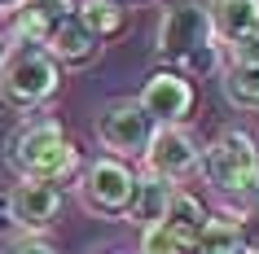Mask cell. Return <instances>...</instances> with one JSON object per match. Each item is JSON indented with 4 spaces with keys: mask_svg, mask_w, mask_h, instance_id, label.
I'll return each mask as SVG.
<instances>
[{
    "mask_svg": "<svg viewBox=\"0 0 259 254\" xmlns=\"http://www.w3.org/2000/svg\"><path fill=\"white\" fill-rule=\"evenodd\" d=\"M132 188H137V171L119 158H97L75 175V197L97 219H127Z\"/></svg>",
    "mask_w": 259,
    "mask_h": 254,
    "instance_id": "cell-5",
    "label": "cell"
},
{
    "mask_svg": "<svg viewBox=\"0 0 259 254\" xmlns=\"http://www.w3.org/2000/svg\"><path fill=\"white\" fill-rule=\"evenodd\" d=\"M215 48V31H211V9L206 0H167L158 31H154V53L163 62H193L198 53Z\"/></svg>",
    "mask_w": 259,
    "mask_h": 254,
    "instance_id": "cell-4",
    "label": "cell"
},
{
    "mask_svg": "<svg viewBox=\"0 0 259 254\" xmlns=\"http://www.w3.org/2000/svg\"><path fill=\"white\" fill-rule=\"evenodd\" d=\"M5 254H62L57 245H49L44 237H14L5 245Z\"/></svg>",
    "mask_w": 259,
    "mask_h": 254,
    "instance_id": "cell-21",
    "label": "cell"
},
{
    "mask_svg": "<svg viewBox=\"0 0 259 254\" xmlns=\"http://www.w3.org/2000/svg\"><path fill=\"white\" fill-rule=\"evenodd\" d=\"M14 232V219H9V193H0V237Z\"/></svg>",
    "mask_w": 259,
    "mask_h": 254,
    "instance_id": "cell-22",
    "label": "cell"
},
{
    "mask_svg": "<svg viewBox=\"0 0 259 254\" xmlns=\"http://www.w3.org/2000/svg\"><path fill=\"white\" fill-rule=\"evenodd\" d=\"M40 44H44V53L53 57L57 66H83V62H93L97 48H101V44H97V35L83 27L75 14H70L66 22H57V27L49 31Z\"/></svg>",
    "mask_w": 259,
    "mask_h": 254,
    "instance_id": "cell-11",
    "label": "cell"
},
{
    "mask_svg": "<svg viewBox=\"0 0 259 254\" xmlns=\"http://www.w3.org/2000/svg\"><path fill=\"white\" fill-rule=\"evenodd\" d=\"M62 215V188L44 180H18L9 188V219L22 237H40Z\"/></svg>",
    "mask_w": 259,
    "mask_h": 254,
    "instance_id": "cell-9",
    "label": "cell"
},
{
    "mask_svg": "<svg viewBox=\"0 0 259 254\" xmlns=\"http://www.w3.org/2000/svg\"><path fill=\"white\" fill-rule=\"evenodd\" d=\"M206 219H211V215H206L202 201L193 197V193H185V188H176V193H171V201H167L163 228H171V232H176L185 245H193V237L206 228Z\"/></svg>",
    "mask_w": 259,
    "mask_h": 254,
    "instance_id": "cell-14",
    "label": "cell"
},
{
    "mask_svg": "<svg viewBox=\"0 0 259 254\" xmlns=\"http://www.w3.org/2000/svg\"><path fill=\"white\" fill-rule=\"evenodd\" d=\"M206 9L220 44H237L259 31V0H206Z\"/></svg>",
    "mask_w": 259,
    "mask_h": 254,
    "instance_id": "cell-12",
    "label": "cell"
},
{
    "mask_svg": "<svg viewBox=\"0 0 259 254\" xmlns=\"http://www.w3.org/2000/svg\"><path fill=\"white\" fill-rule=\"evenodd\" d=\"M18 5H22V0H0V9H18Z\"/></svg>",
    "mask_w": 259,
    "mask_h": 254,
    "instance_id": "cell-23",
    "label": "cell"
},
{
    "mask_svg": "<svg viewBox=\"0 0 259 254\" xmlns=\"http://www.w3.org/2000/svg\"><path fill=\"white\" fill-rule=\"evenodd\" d=\"M9 167L18 171V180H44V184H66L83 171L79 149L66 140L62 123L35 119L9 140Z\"/></svg>",
    "mask_w": 259,
    "mask_h": 254,
    "instance_id": "cell-1",
    "label": "cell"
},
{
    "mask_svg": "<svg viewBox=\"0 0 259 254\" xmlns=\"http://www.w3.org/2000/svg\"><path fill=\"white\" fill-rule=\"evenodd\" d=\"M171 193H176V184H167V180H158V175L141 171L137 175V188H132V206H127V224H137V228L163 224Z\"/></svg>",
    "mask_w": 259,
    "mask_h": 254,
    "instance_id": "cell-13",
    "label": "cell"
},
{
    "mask_svg": "<svg viewBox=\"0 0 259 254\" xmlns=\"http://www.w3.org/2000/svg\"><path fill=\"white\" fill-rule=\"evenodd\" d=\"M141 162H145L150 175H158L167 184H180V180H189L193 171H202V149H198V140H193L185 127H154Z\"/></svg>",
    "mask_w": 259,
    "mask_h": 254,
    "instance_id": "cell-7",
    "label": "cell"
},
{
    "mask_svg": "<svg viewBox=\"0 0 259 254\" xmlns=\"http://www.w3.org/2000/svg\"><path fill=\"white\" fill-rule=\"evenodd\" d=\"M137 106L145 110V119L154 127H180L193 110V83L185 75H176V70H158V75L145 79Z\"/></svg>",
    "mask_w": 259,
    "mask_h": 254,
    "instance_id": "cell-8",
    "label": "cell"
},
{
    "mask_svg": "<svg viewBox=\"0 0 259 254\" xmlns=\"http://www.w3.org/2000/svg\"><path fill=\"white\" fill-rule=\"evenodd\" d=\"M75 14V0H22L18 9H9V22H5V44H40L57 22H66Z\"/></svg>",
    "mask_w": 259,
    "mask_h": 254,
    "instance_id": "cell-10",
    "label": "cell"
},
{
    "mask_svg": "<svg viewBox=\"0 0 259 254\" xmlns=\"http://www.w3.org/2000/svg\"><path fill=\"white\" fill-rule=\"evenodd\" d=\"M0 53H5V40H0Z\"/></svg>",
    "mask_w": 259,
    "mask_h": 254,
    "instance_id": "cell-25",
    "label": "cell"
},
{
    "mask_svg": "<svg viewBox=\"0 0 259 254\" xmlns=\"http://www.w3.org/2000/svg\"><path fill=\"white\" fill-rule=\"evenodd\" d=\"M189 254H246V245H242V232H237V224L229 215H211L206 228L193 237Z\"/></svg>",
    "mask_w": 259,
    "mask_h": 254,
    "instance_id": "cell-15",
    "label": "cell"
},
{
    "mask_svg": "<svg viewBox=\"0 0 259 254\" xmlns=\"http://www.w3.org/2000/svg\"><path fill=\"white\" fill-rule=\"evenodd\" d=\"M101 254H123V250H101Z\"/></svg>",
    "mask_w": 259,
    "mask_h": 254,
    "instance_id": "cell-24",
    "label": "cell"
},
{
    "mask_svg": "<svg viewBox=\"0 0 259 254\" xmlns=\"http://www.w3.org/2000/svg\"><path fill=\"white\" fill-rule=\"evenodd\" d=\"M141 254H189V245L171 228L154 224V228H141Z\"/></svg>",
    "mask_w": 259,
    "mask_h": 254,
    "instance_id": "cell-18",
    "label": "cell"
},
{
    "mask_svg": "<svg viewBox=\"0 0 259 254\" xmlns=\"http://www.w3.org/2000/svg\"><path fill=\"white\" fill-rule=\"evenodd\" d=\"M75 18L93 31L97 40H106L114 31H123V0H79L75 5Z\"/></svg>",
    "mask_w": 259,
    "mask_h": 254,
    "instance_id": "cell-16",
    "label": "cell"
},
{
    "mask_svg": "<svg viewBox=\"0 0 259 254\" xmlns=\"http://www.w3.org/2000/svg\"><path fill=\"white\" fill-rule=\"evenodd\" d=\"M202 175L220 197L237 206L259 197V140L246 132H220L202 149Z\"/></svg>",
    "mask_w": 259,
    "mask_h": 254,
    "instance_id": "cell-3",
    "label": "cell"
},
{
    "mask_svg": "<svg viewBox=\"0 0 259 254\" xmlns=\"http://www.w3.org/2000/svg\"><path fill=\"white\" fill-rule=\"evenodd\" d=\"M233 224H237V232H242L246 254H259V197L242 201V206H237V215H233Z\"/></svg>",
    "mask_w": 259,
    "mask_h": 254,
    "instance_id": "cell-19",
    "label": "cell"
},
{
    "mask_svg": "<svg viewBox=\"0 0 259 254\" xmlns=\"http://www.w3.org/2000/svg\"><path fill=\"white\" fill-rule=\"evenodd\" d=\"M62 88V66L44 53V44H5L0 53V101L18 114L49 106Z\"/></svg>",
    "mask_w": 259,
    "mask_h": 254,
    "instance_id": "cell-2",
    "label": "cell"
},
{
    "mask_svg": "<svg viewBox=\"0 0 259 254\" xmlns=\"http://www.w3.org/2000/svg\"><path fill=\"white\" fill-rule=\"evenodd\" d=\"M229 66H259V31L229 44Z\"/></svg>",
    "mask_w": 259,
    "mask_h": 254,
    "instance_id": "cell-20",
    "label": "cell"
},
{
    "mask_svg": "<svg viewBox=\"0 0 259 254\" xmlns=\"http://www.w3.org/2000/svg\"><path fill=\"white\" fill-rule=\"evenodd\" d=\"M224 96L237 110H259V66H229L224 70Z\"/></svg>",
    "mask_w": 259,
    "mask_h": 254,
    "instance_id": "cell-17",
    "label": "cell"
},
{
    "mask_svg": "<svg viewBox=\"0 0 259 254\" xmlns=\"http://www.w3.org/2000/svg\"><path fill=\"white\" fill-rule=\"evenodd\" d=\"M97 140H101V149H106V158H141L145 154V145H150L154 136V123L145 119V110L137 106V101H106V106L97 110V123H93Z\"/></svg>",
    "mask_w": 259,
    "mask_h": 254,
    "instance_id": "cell-6",
    "label": "cell"
}]
</instances>
